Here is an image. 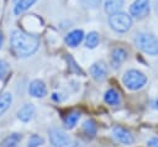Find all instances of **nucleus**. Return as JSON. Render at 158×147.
<instances>
[{
	"label": "nucleus",
	"mask_w": 158,
	"mask_h": 147,
	"mask_svg": "<svg viewBox=\"0 0 158 147\" xmlns=\"http://www.w3.org/2000/svg\"><path fill=\"white\" fill-rule=\"evenodd\" d=\"M7 70H9L7 63L4 59H0V79H4L5 78V75L7 74Z\"/></svg>",
	"instance_id": "5701e85b"
},
{
	"label": "nucleus",
	"mask_w": 158,
	"mask_h": 147,
	"mask_svg": "<svg viewBox=\"0 0 158 147\" xmlns=\"http://www.w3.org/2000/svg\"><path fill=\"white\" fill-rule=\"evenodd\" d=\"M89 72L95 80L102 82L107 75V65L104 61H99V62H95L91 64Z\"/></svg>",
	"instance_id": "6e6552de"
},
{
	"label": "nucleus",
	"mask_w": 158,
	"mask_h": 147,
	"mask_svg": "<svg viewBox=\"0 0 158 147\" xmlns=\"http://www.w3.org/2000/svg\"><path fill=\"white\" fill-rule=\"evenodd\" d=\"M135 44L138 49L149 56L158 54V38L147 32H138L135 36Z\"/></svg>",
	"instance_id": "f03ea898"
},
{
	"label": "nucleus",
	"mask_w": 158,
	"mask_h": 147,
	"mask_svg": "<svg viewBox=\"0 0 158 147\" xmlns=\"http://www.w3.org/2000/svg\"><path fill=\"white\" fill-rule=\"evenodd\" d=\"M96 130H98V126L95 124L94 120L89 119V120H85L84 124H83V131L84 133H86L88 136H94L96 133Z\"/></svg>",
	"instance_id": "aec40b11"
},
{
	"label": "nucleus",
	"mask_w": 158,
	"mask_h": 147,
	"mask_svg": "<svg viewBox=\"0 0 158 147\" xmlns=\"http://www.w3.org/2000/svg\"><path fill=\"white\" fill-rule=\"evenodd\" d=\"M79 117H80V114H79L78 111H73V112L68 114V115L64 117V126H65L67 128H73V127L77 125Z\"/></svg>",
	"instance_id": "6ab92c4d"
},
{
	"label": "nucleus",
	"mask_w": 158,
	"mask_h": 147,
	"mask_svg": "<svg viewBox=\"0 0 158 147\" xmlns=\"http://www.w3.org/2000/svg\"><path fill=\"white\" fill-rule=\"evenodd\" d=\"M99 44V33L95 32V31H91L89 32L86 36H85V46L90 49L95 48L96 46Z\"/></svg>",
	"instance_id": "a211bd4d"
},
{
	"label": "nucleus",
	"mask_w": 158,
	"mask_h": 147,
	"mask_svg": "<svg viewBox=\"0 0 158 147\" xmlns=\"http://www.w3.org/2000/svg\"><path fill=\"white\" fill-rule=\"evenodd\" d=\"M84 37L85 36H84L83 30H73L65 36V43L69 47H77L81 43Z\"/></svg>",
	"instance_id": "9b49d317"
},
{
	"label": "nucleus",
	"mask_w": 158,
	"mask_h": 147,
	"mask_svg": "<svg viewBox=\"0 0 158 147\" xmlns=\"http://www.w3.org/2000/svg\"><path fill=\"white\" fill-rule=\"evenodd\" d=\"M21 138H22L21 133H11L2 141L1 147H16L19 142L21 141Z\"/></svg>",
	"instance_id": "f3484780"
},
{
	"label": "nucleus",
	"mask_w": 158,
	"mask_h": 147,
	"mask_svg": "<svg viewBox=\"0 0 158 147\" xmlns=\"http://www.w3.org/2000/svg\"><path fill=\"white\" fill-rule=\"evenodd\" d=\"M83 6L86 9H98L101 4V0H80Z\"/></svg>",
	"instance_id": "4be33fe9"
},
{
	"label": "nucleus",
	"mask_w": 158,
	"mask_h": 147,
	"mask_svg": "<svg viewBox=\"0 0 158 147\" xmlns=\"http://www.w3.org/2000/svg\"><path fill=\"white\" fill-rule=\"evenodd\" d=\"M28 94L33 98H43L47 95V88L46 84L40 80V79H35L30 83L28 85Z\"/></svg>",
	"instance_id": "9d476101"
},
{
	"label": "nucleus",
	"mask_w": 158,
	"mask_h": 147,
	"mask_svg": "<svg viewBox=\"0 0 158 147\" xmlns=\"http://www.w3.org/2000/svg\"><path fill=\"white\" fill-rule=\"evenodd\" d=\"M149 14V0H135L130 6V15L136 19H143Z\"/></svg>",
	"instance_id": "423d86ee"
},
{
	"label": "nucleus",
	"mask_w": 158,
	"mask_h": 147,
	"mask_svg": "<svg viewBox=\"0 0 158 147\" xmlns=\"http://www.w3.org/2000/svg\"><path fill=\"white\" fill-rule=\"evenodd\" d=\"M104 100H105L106 104L115 106V105H118L120 104V95H118V93L115 89H109V90L105 91Z\"/></svg>",
	"instance_id": "2eb2a0df"
},
{
	"label": "nucleus",
	"mask_w": 158,
	"mask_h": 147,
	"mask_svg": "<svg viewBox=\"0 0 158 147\" xmlns=\"http://www.w3.org/2000/svg\"><path fill=\"white\" fill-rule=\"evenodd\" d=\"M64 147H77V142H69L67 146H64Z\"/></svg>",
	"instance_id": "393cba45"
},
{
	"label": "nucleus",
	"mask_w": 158,
	"mask_h": 147,
	"mask_svg": "<svg viewBox=\"0 0 158 147\" xmlns=\"http://www.w3.org/2000/svg\"><path fill=\"white\" fill-rule=\"evenodd\" d=\"M125 0H105L104 2V10L106 14L112 15L115 12H118L123 7Z\"/></svg>",
	"instance_id": "ddd939ff"
},
{
	"label": "nucleus",
	"mask_w": 158,
	"mask_h": 147,
	"mask_svg": "<svg viewBox=\"0 0 158 147\" xmlns=\"http://www.w3.org/2000/svg\"><path fill=\"white\" fill-rule=\"evenodd\" d=\"M36 2H37V0H17L14 6V14L20 15V14L25 12L26 10H28Z\"/></svg>",
	"instance_id": "4468645a"
},
{
	"label": "nucleus",
	"mask_w": 158,
	"mask_h": 147,
	"mask_svg": "<svg viewBox=\"0 0 158 147\" xmlns=\"http://www.w3.org/2000/svg\"><path fill=\"white\" fill-rule=\"evenodd\" d=\"M48 137H49V142L53 147H64L70 142L69 136L60 128H51L48 131Z\"/></svg>",
	"instance_id": "39448f33"
},
{
	"label": "nucleus",
	"mask_w": 158,
	"mask_h": 147,
	"mask_svg": "<svg viewBox=\"0 0 158 147\" xmlns=\"http://www.w3.org/2000/svg\"><path fill=\"white\" fill-rule=\"evenodd\" d=\"M109 25L117 33L127 32L132 26V16L121 11L115 12L109 16Z\"/></svg>",
	"instance_id": "20e7f679"
},
{
	"label": "nucleus",
	"mask_w": 158,
	"mask_h": 147,
	"mask_svg": "<svg viewBox=\"0 0 158 147\" xmlns=\"http://www.w3.org/2000/svg\"><path fill=\"white\" fill-rule=\"evenodd\" d=\"M157 109H158V100H157Z\"/></svg>",
	"instance_id": "bb28decb"
},
{
	"label": "nucleus",
	"mask_w": 158,
	"mask_h": 147,
	"mask_svg": "<svg viewBox=\"0 0 158 147\" xmlns=\"http://www.w3.org/2000/svg\"><path fill=\"white\" fill-rule=\"evenodd\" d=\"M10 43L15 54L21 58L32 56L40 47V40L37 36L26 33L21 30H14L11 32Z\"/></svg>",
	"instance_id": "f257e3e1"
},
{
	"label": "nucleus",
	"mask_w": 158,
	"mask_h": 147,
	"mask_svg": "<svg viewBox=\"0 0 158 147\" xmlns=\"http://www.w3.org/2000/svg\"><path fill=\"white\" fill-rule=\"evenodd\" d=\"M41 145H43V138L40 135H31L27 142V147H40Z\"/></svg>",
	"instance_id": "412c9836"
},
{
	"label": "nucleus",
	"mask_w": 158,
	"mask_h": 147,
	"mask_svg": "<svg viewBox=\"0 0 158 147\" xmlns=\"http://www.w3.org/2000/svg\"><path fill=\"white\" fill-rule=\"evenodd\" d=\"M122 83L128 90H138L146 85L147 77L137 69H130L125 72L122 77Z\"/></svg>",
	"instance_id": "7ed1b4c3"
},
{
	"label": "nucleus",
	"mask_w": 158,
	"mask_h": 147,
	"mask_svg": "<svg viewBox=\"0 0 158 147\" xmlns=\"http://www.w3.org/2000/svg\"><path fill=\"white\" fill-rule=\"evenodd\" d=\"M15 1H17V0H15Z\"/></svg>",
	"instance_id": "cd10ccee"
},
{
	"label": "nucleus",
	"mask_w": 158,
	"mask_h": 147,
	"mask_svg": "<svg viewBox=\"0 0 158 147\" xmlns=\"http://www.w3.org/2000/svg\"><path fill=\"white\" fill-rule=\"evenodd\" d=\"M148 147H158V137H153L148 141Z\"/></svg>",
	"instance_id": "b1692460"
},
{
	"label": "nucleus",
	"mask_w": 158,
	"mask_h": 147,
	"mask_svg": "<svg viewBox=\"0 0 158 147\" xmlns=\"http://www.w3.org/2000/svg\"><path fill=\"white\" fill-rule=\"evenodd\" d=\"M35 111H36V109H35V106H33L32 104H26V105H23V106L17 111V117H19V120H21L22 122H28V121L33 117Z\"/></svg>",
	"instance_id": "f8f14e48"
},
{
	"label": "nucleus",
	"mask_w": 158,
	"mask_h": 147,
	"mask_svg": "<svg viewBox=\"0 0 158 147\" xmlns=\"http://www.w3.org/2000/svg\"><path fill=\"white\" fill-rule=\"evenodd\" d=\"M127 58V52L122 47H116L111 51V58H110V64L112 65L114 69L120 68V65L126 61Z\"/></svg>",
	"instance_id": "1a4fd4ad"
},
{
	"label": "nucleus",
	"mask_w": 158,
	"mask_h": 147,
	"mask_svg": "<svg viewBox=\"0 0 158 147\" xmlns=\"http://www.w3.org/2000/svg\"><path fill=\"white\" fill-rule=\"evenodd\" d=\"M12 103V95L10 93H4L0 95V116L10 107Z\"/></svg>",
	"instance_id": "dca6fc26"
},
{
	"label": "nucleus",
	"mask_w": 158,
	"mask_h": 147,
	"mask_svg": "<svg viewBox=\"0 0 158 147\" xmlns=\"http://www.w3.org/2000/svg\"><path fill=\"white\" fill-rule=\"evenodd\" d=\"M112 136L117 142L123 143V145H132L135 142L133 135L128 130H126L121 126H116L112 128Z\"/></svg>",
	"instance_id": "0eeeda50"
},
{
	"label": "nucleus",
	"mask_w": 158,
	"mask_h": 147,
	"mask_svg": "<svg viewBox=\"0 0 158 147\" xmlns=\"http://www.w3.org/2000/svg\"><path fill=\"white\" fill-rule=\"evenodd\" d=\"M2 41H4V36H2V33L0 32V48H1V46H2Z\"/></svg>",
	"instance_id": "a878e982"
}]
</instances>
